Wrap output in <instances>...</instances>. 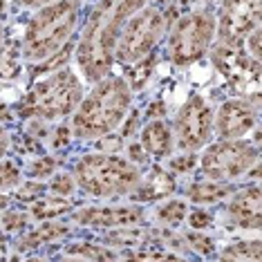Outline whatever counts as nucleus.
Segmentation results:
<instances>
[{
	"label": "nucleus",
	"instance_id": "nucleus-1",
	"mask_svg": "<svg viewBox=\"0 0 262 262\" xmlns=\"http://www.w3.org/2000/svg\"><path fill=\"white\" fill-rule=\"evenodd\" d=\"M148 3L150 0H99L94 5L74 50V61L83 81L97 83L110 74L119 34L130 16Z\"/></svg>",
	"mask_w": 262,
	"mask_h": 262
},
{
	"label": "nucleus",
	"instance_id": "nucleus-2",
	"mask_svg": "<svg viewBox=\"0 0 262 262\" xmlns=\"http://www.w3.org/2000/svg\"><path fill=\"white\" fill-rule=\"evenodd\" d=\"M130 105H133V90L123 76L108 74L97 83H92L90 92L81 99L72 115V137L81 141H99L112 135L126 121Z\"/></svg>",
	"mask_w": 262,
	"mask_h": 262
},
{
	"label": "nucleus",
	"instance_id": "nucleus-3",
	"mask_svg": "<svg viewBox=\"0 0 262 262\" xmlns=\"http://www.w3.org/2000/svg\"><path fill=\"white\" fill-rule=\"evenodd\" d=\"M81 20V0H54L45 7L34 9L25 34H23V56L32 65L52 61L68 50Z\"/></svg>",
	"mask_w": 262,
	"mask_h": 262
},
{
	"label": "nucleus",
	"instance_id": "nucleus-4",
	"mask_svg": "<svg viewBox=\"0 0 262 262\" xmlns=\"http://www.w3.org/2000/svg\"><path fill=\"white\" fill-rule=\"evenodd\" d=\"M76 188L92 198H126L141 182L139 166L115 152H90L74 164Z\"/></svg>",
	"mask_w": 262,
	"mask_h": 262
},
{
	"label": "nucleus",
	"instance_id": "nucleus-5",
	"mask_svg": "<svg viewBox=\"0 0 262 262\" xmlns=\"http://www.w3.org/2000/svg\"><path fill=\"white\" fill-rule=\"evenodd\" d=\"M83 97H85V83L81 74L72 68H58L34 83L23 101L20 112L47 123L61 121L74 115Z\"/></svg>",
	"mask_w": 262,
	"mask_h": 262
},
{
	"label": "nucleus",
	"instance_id": "nucleus-6",
	"mask_svg": "<svg viewBox=\"0 0 262 262\" xmlns=\"http://www.w3.org/2000/svg\"><path fill=\"white\" fill-rule=\"evenodd\" d=\"M217 38L215 14L211 9H193L182 14L168 29V58L177 68H188L211 54Z\"/></svg>",
	"mask_w": 262,
	"mask_h": 262
},
{
	"label": "nucleus",
	"instance_id": "nucleus-7",
	"mask_svg": "<svg viewBox=\"0 0 262 262\" xmlns=\"http://www.w3.org/2000/svg\"><path fill=\"white\" fill-rule=\"evenodd\" d=\"M166 34H168L166 14L157 5L148 3L146 7L135 11L123 25L115 45V63L126 65V68L139 63L141 58H146L157 50V45L164 40Z\"/></svg>",
	"mask_w": 262,
	"mask_h": 262
},
{
	"label": "nucleus",
	"instance_id": "nucleus-8",
	"mask_svg": "<svg viewBox=\"0 0 262 262\" xmlns=\"http://www.w3.org/2000/svg\"><path fill=\"white\" fill-rule=\"evenodd\" d=\"M260 162L258 146L249 139H220L204 146L200 155V172L211 182H233L249 175Z\"/></svg>",
	"mask_w": 262,
	"mask_h": 262
},
{
	"label": "nucleus",
	"instance_id": "nucleus-9",
	"mask_svg": "<svg viewBox=\"0 0 262 262\" xmlns=\"http://www.w3.org/2000/svg\"><path fill=\"white\" fill-rule=\"evenodd\" d=\"M172 144L180 152H198L211 144L213 108L202 94H190L172 121Z\"/></svg>",
	"mask_w": 262,
	"mask_h": 262
},
{
	"label": "nucleus",
	"instance_id": "nucleus-10",
	"mask_svg": "<svg viewBox=\"0 0 262 262\" xmlns=\"http://www.w3.org/2000/svg\"><path fill=\"white\" fill-rule=\"evenodd\" d=\"M260 11L262 0H220L215 14V43L242 45L244 38L260 27Z\"/></svg>",
	"mask_w": 262,
	"mask_h": 262
},
{
	"label": "nucleus",
	"instance_id": "nucleus-11",
	"mask_svg": "<svg viewBox=\"0 0 262 262\" xmlns=\"http://www.w3.org/2000/svg\"><path fill=\"white\" fill-rule=\"evenodd\" d=\"M258 126V99H229L213 110V135L220 139H247Z\"/></svg>",
	"mask_w": 262,
	"mask_h": 262
},
{
	"label": "nucleus",
	"instance_id": "nucleus-12",
	"mask_svg": "<svg viewBox=\"0 0 262 262\" xmlns=\"http://www.w3.org/2000/svg\"><path fill=\"white\" fill-rule=\"evenodd\" d=\"M74 222L90 229H123L137 226L144 220V208L139 204H117V206H88L79 208L72 215Z\"/></svg>",
	"mask_w": 262,
	"mask_h": 262
},
{
	"label": "nucleus",
	"instance_id": "nucleus-13",
	"mask_svg": "<svg viewBox=\"0 0 262 262\" xmlns=\"http://www.w3.org/2000/svg\"><path fill=\"white\" fill-rule=\"evenodd\" d=\"M211 52H213V61H215L217 70L233 83V85H247L249 81L258 79L260 63L251 61L242 45L215 43L211 47Z\"/></svg>",
	"mask_w": 262,
	"mask_h": 262
},
{
	"label": "nucleus",
	"instance_id": "nucleus-14",
	"mask_svg": "<svg viewBox=\"0 0 262 262\" xmlns=\"http://www.w3.org/2000/svg\"><path fill=\"white\" fill-rule=\"evenodd\" d=\"M226 200H229L226 213H229L231 222H233L237 229H244V231L260 229V188H258V184L237 188Z\"/></svg>",
	"mask_w": 262,
	"mask_h": 262
},
{
	"label": "nucleus",
	"instance_id": "nucleus-15",
	"mask_svg": "<svg viewBox=\"0 0 262 262\" xmlns=\"http://www.w3.org/2000/svg\"><path fill=\"white\" fill-rule=\"evenodd\" d=\"M139 144L146 150L148 159H166L170 157L175 150L172 144V130L168 126V121L164 119H150L139 133Z\"/></svg>",
	"mask_w": 262,
	"mask_h": 262
},
{
	"label": "nucleus",
	"instance_id": "nucleus-16",
	"mask_svg": "<svg viewBox=\"0 0 262 262\" xmlns=\"http://www.w3.org/2000/svg\"><path fill=\"white\" fill-rule=\"evenodd\" d=\"M172 193H175V177H172V172L155 166L146 177L141 175V182L135 188L133 198L139 202H155V200L168 198Z\"/></svg>",
	"mask_w": 262,
	"mask_h": 262
},
{
	"label": "nucleus",
	"instance_id": "nucleus-17",
	"mask_svg": "<svg viewBox=\"0 0 262 262\" xmlns=\"http://www.w3.org/2000/svg\"><path fill=\"white\" fill-rule=\"evenodd\" d=\"M233 186L229 182H195L190 184L188 188V200H193L195 204H215V202L226 200L231 193H233Z\"/></svg>",
	"mask_w": 262,
	"mask_h": 262
},
{
	"label": "nucleus",
	"instance_id": "nucleus-18",
	"mask_svg": "<svg viewBox=\"0 0 262 262\" xmlns=\"http://www.w3.org/2000/svg\"><path fill=\"white\" fill-rule=\"evenodd\" d=\"M217 262H260V240H240L226 247Z\"/></svg>",
	"mask_w": 262,
	"mask_h": 262
},
{
	"label": "nucleus",
	"instance_id": "nucleus-19",
	"mask_svg": "<svg viewBox=\"0 0 262 262\" xmlns=\"http://www.w3.org/2000/svg\"><path fill=\"white\" fill-rule=\"evenodd\" d=\"M68 255H76V258H83L85 262H119L117 251L103 247V242L101 244H90V242L70 244Z\"/></svg>",
	"mask_w": 262,
	"mask_h": 262
},
{
	"label": "nucleus",
	"instance_id": "nucleus-20",
	"mask_svg": "<svg viewBox=\"0 0 262 262\" xmlns=\"http://www.w3.org/2000/svg\"><path fill=\"white\" fill-rule=\"evenodd\" d=\"M70 200L68 198H58V195H52V198H40L36 202H32V217L36 220H54L61 217L70 211Z\"/></svg>",
	"mask_w": 262,
	"mask_h": 262
},
{
	"label": "nucleus",
	"instance_id": "nucleus-21",
	"mask_svg": "<svg viewBox=\"0 0 262 262\" xmlns=\"http://www.w3.org/2000/svg\"><path fill=\"white\" fill-rule=\"evenodd\" d=\"M186 215H188V206L182 200H168L155 211V220L164 226H172V229H177L186 220Z\"/></svg>",
	"mask_w": 262,
	"mask_h": 262
},
{
	"label": "nucleus",
	"instance_id": "nucleus-22",
	"mask_svg": "<svg viewBox=\"0 0 262 262\" xmlns=\"http://www.w3.org/2000/svg\"><path fill=\"white\" fill-rule=\"evenodd\" d=\"M68 226H63V224H58V222H45L43 226H40L38 231H34V233H29L27 235V240L25 242H20V249H29V247H38V244H43V242H52V240H58L61 235L68 233Z\"/></svg>",
	"mask_w": 262,
	"mask_h": 262
},
{
	"label": "nucleus",
	"instance_id": "nucleus-23",
	"mask_svg": "<svg viewBox=\"0 0 262 262\" xmlns=\"http://www.w3.org/2000/svg\"><path fill=\"white\" fill-rule=\"evenodd\" d=\"M152 68H155V52L152 54H148L146 58H141L139 63H135V65H130V72L128 76H123V79L128 81V85H130V90H141V88L148 83V79H150V74H152Z\"/></svg>",
	"mask_w": 262,
	"mask_h": 262
},
{
	"label": "nucleus",
	"instance_id": "nucleus-24",
	"mask_svg": "<svg viewBox=\"0 0 262 262\" xmlns=\"http://www.w3.org/2000/svg\"><path fill=\"white\" fill-rule=\"evenodd\" d=\"M146 237L144 231L135 229V226H123V229H115L110 235H105V244H121V247H128V244H139Z\"/></svg>",
	"mask_w": 262,
	"mask_h": 262
},
{
	"label": "nucleus",
	"instance_id": "nucleus-25",
	"mask_svg": "<svg viewBox=\"0 0 262 262\" xmlns=\"http://www.w3.org/2000/svg\"><path fill=\"white\" fill-rule=\"evenodd\" d=\"M20 186V168L14 162L0 159V193Z\"/></svg>",
	"mask_w": 262,
	"mask_h": 262
},
{
	"label": "nucleus",
	"instance_id": "nucleus-26",
	"mask_svg": "<svg viewBox=\"0 0 262 262\" xmlns=\"http://www.w3.org/2000/svg\"><path fill=\"white\" fill-rule=\"evenodd\" d=\"M50 190L52 195H58V198H70L76 190V182L70 172H54V177L50 182Z\"/></svg>",
	"mask_w": 262,
	"mask_h": 262
},
{
	"label": "nucleus",
	"instance_id": "nucleus-27",
	"mask_svg": "<svg viewBox=\"0 0 262 262\" xmlns=\"http://www.w3.org/2000/svg\"><path fill=\"white\" fill-rule=\"evenodd\" d=\"M29 177H34V180H47L50 175H54L56 172V159L54 157H40V159H34L32 164H29Z\"/></svg>",
	"mask_w": 262,
	"mask_h": 262
},
{
	"label": "nucleus",
	"instance_id": "nucleus-28",
	"mask_svg": "<svg viewBox=\"0 0 262 262\" xmlns=\"http://www.w3.org/2000/svg\"><path fill=\"white\" fill-rule=\"evenodd\" d=\"M195 164H198V152H180L170 159L168 168L172 175H186L195 168Z\"/></svg>",
	"mask_w": 262,
	"mask_h": 262
},
{
	"label": "nucleus",
	"instance_id": "nucleus-29",
	"mask_svg": "<svg viewBox=\"0 0 262 262\" xmlns=\"http://www.w3.org/2000/svg\"><path fill=\"white\" fill-rule=\"evenodd\" d=\"M186 240H188V247L202 255H211L215 251V242H213L211 237L202 235V233H190V235H186Z\"/></svg>",
	"mask_w": 262,
	"mask_h": 262
},
{
	"label": "nucleus",
	"instance_id": "nucleus-30",
	"mask_svg": "<svg viewBox=\"0 0 262 262\" xmlns=\"http://www.w3.org/2000/svg\"><path fill=\"white\" fill-rule=\"evenodd\" d=\"M45 190H47L45 184H40V182H29V184H25V186H20L16 195H18L20 200L36 202V200H40V198L45 195Z\"/></svg>",
	"mask_w": 262,
	"mask_h": 262
},
{
	"label": "nucleus",
	"instance_id": "nucleus-31",
	"mask_svg": "<svg viewBox=\"0 0 262 262\" xmlns=\"http://www.w3.org/2000/svg\"><path fill=\"white\" fill-rule=\"evenodd\" d=\"M27 215L25 213H20V211H9L7 215L3 217V226L7 231H20V229H25L27 226Z\"/></svg>",
	"mask_w": 262,
	"mask_h": 262
},
{
	"label": "nucleus",
	"instance_id": "nucleus-32",
	"mask_svg": "<svg viewBox=\"0 0 262 262\" xmlns=\"http://www.w3.org/2000/svg\"><path fill=\"white\" fill-rule=\"evenodd\" d=\"M188 224H190V229L193 231H202V229H206V226H211L213 224V217H211V213H206V211H193V213H188Z\"/></svg>",
	"mask_w": 262,
	"mask_h": 262
},
{
	"label": "nucleus",
	"instance_id": "nucleus-33",
	"mask_svg": "<svg viewBox=\"0 0 262 262\" xmlns=\"http://www.w3.org/2000/svg\"><path fill=\"white\" fill-rule=\"evenodd\" d=\"M126 159L130 164H135V166H144L148 162V155H146L144 148H141L139 141H133V144L128 146V157Z\"/></svg>",
	"mask_w": 262,
	"mask_h": 262
},
{
	"label": "nucleus",
	"instance_id": "nucleus-34",
	"mask_svg": "<svg viewBox=\"0 0 262 262\" xmlns=\"http://www.w3.org/2000/svg\"><path fill=\"white\" fill-rule=\"evenodd\" d=\"M70 139H72V130H70V126H58L56 133H52V146L54 148L68 146Z\"/></svg>",
	"mask_w": 262,
	"mask_h": 262
},
{
	"label": "nucleus",
	"instance_id": "nucleus-35",
	"mask_svg": "<svg viewBox=\"0 0 262 262\" xmlns=\"http://www.w3.org/2000/svg\"><path fill=\"white\" fill-rule=\"evenodd\" d=\"M9 144H11V139H9L7 130L0 126V159H5V155H7V150H9Z\"/></svg>",
	"mask_w": 262,
	"mask_h": 262
},
{
	"label": "nucleus",
	"instance_id": "nucleus-36",
	"mask_svg": "<svg viewBox=\"0 0 262 262\" xmlns=\"http://www.w3.org/2000/svg\"><path fill=\"white\" fill-rule=\"evenodd\" d=\"M20 7H27V9H38V7H45V5L54 3V0H16Z\"/></svg>",
	"mask_w": 262,
	"mask_h": 262
},
{
	"label": "nucleus",
	"instance_id": "nucleus-37",
	"mask_svg": "<svg viewBox=\"0 0 262 262\" xmlns=\"http://www.w3.org/2000/svg\"><path fill=\"white\" fill-rule=\"evenodd\" d=\"M58 262H85V260L76 258V255H68V258H63V260H58Z\"/></svg>",
	"mask_w": 262,
	"mask_h": 262
},
{
	"label": "nucleus",
	"instance_id": "nucleus-38",
	"mask_svg": "<svg viewBox=\"0 0 262 262\" xmlns=\"http://www.w3.org/2000/svg\"><path fill=\"white\" fill-rule=\"evenodd\" d=\"M3 43H5V27H3V23H0V50H3Z\"/></svg>",
	"mask_w": 262,
	"mask_h": 262
},
{
	"label": "nucleus",
	"instance_id": "nucleus-39",
	"mask_svg": "<svg viewBox=\"0 0 262 262\" xmlns=\"http://www.w3.org/2000/svg\"><path fill=\"white\" fill-rule=\"evenodd\" d=\"M27 262H43V260H38V258H27Z\"/></svg>",
	"mask_w": 262,
	"mask_h": 262
},
{
	"label": "nucleus",
	"instance_id": "nucleus-40",
	"mask_svg": "<svg viewBox=\"0 0 262 262\" xmlns=\"http://www.w3.org/2000/svg\"><path fill=\"white\" fill-rule=\"evenodd\" d=\"M157 3H162V5H166V3H172V0H157Z\"/></svg>",
	"mask_w": 262,
	"mask_h": 262
},
{
	"label": "nucleus",
	"instance_id": "nucleus-41",
	"mask_svg": "<svg viewBox=\"0 0 262 262\" xmlns=\"http://www.w3.org/2000/svg\"><path fill=\"white\" fill-rule=\"evenodd\" d=\"M200 3H211V0H200Z\"/></svg>",
	"mask_w": 262,
	"mask_h": 262
},
{
	"label": "nucleus",
	"instance_id": "nucleus-42",
	"mask_svg": "<svg viewBox=\"0 0 262 262\" xmlns=\"http://www.w3.org/2000/svg\"><path fill=\"white\" fill-rule=\"evenodd\" d=\"M0 9H3V0H0Z\"/></svg>",
	"mask_w": 262,
	"mask_h": 262
}]
</instances>
